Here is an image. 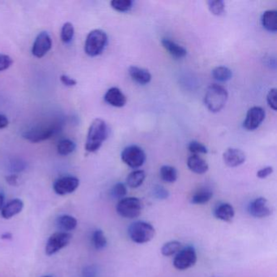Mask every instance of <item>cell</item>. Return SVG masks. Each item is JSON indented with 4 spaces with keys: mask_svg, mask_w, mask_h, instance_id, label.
<instances>
[{
    "mask_svg": "<svg viewBox=\"0 0 277 277\" xmlns=\"http://www.w3.org/2000/svg\"><path fill=\"white\" fill-rule=\"evenodd\" d=\"M249 213L255 218L268 217L273 213L270 204L265 198H257L248 206Z\"/></svg>",
    "mask_w": 277,
    "mask_h": 277,
    "instance_id": "11",
    "label": "cell"
},
{
    "mask_svg": "<svg viewBox=\"0 0 277 277\" xmlns=\"http://www.w3.org/2000/svg\"><path fill=\"white\" fill-rule=\"evenodd\" d=\"M56 224L61 231L69 233L77 228L78 220L72 215H63L58 217Z\"/></svg>",
    "mask_w": 277,
    "mask_h": 277,
    "instance_id": "22",
    "label": "cell"
},
{
    "mask_svg": "<svg viewBox=\"0 0 277 277\" xmlns=\"http://www.w3.org/2000/svg\"><path fill=\"white\" fill-rule=\"evenodd\" d=\"M72 238L73 236L69 233L57 232L53 234L46 242L45 248L46 255L50 256L62 250L63 248L66 247L71 241Z\"/></svg>",
    "mask_w": 277,
    "mask_h": 277,
    "instance_id": "8",
    "label": "cell"
},
{
    "mask_svg": "<svg viewBox=\"0 0 277 277\" xmlns=\"http://www.w3.org/2000/svg\"><path fill=\"white\" fill-rule=\"evenodd\" d=\"M265 111L261 107H253L250 108L243 124L244 128L250 131L259 128L265 119Z\"/></svg>",
    "mask_w": 277,
    "mask_h": 277,
    "instance_id": "12",
    "label": "cell"
},
{
    "mask_svg": "<svg viewBox=\"0 0 277 277\" xmlns=\"http://www.w3.org/2000/svg\"><path fill=\"white\" fill-rule=\"evenodd\" d=\"M188 149L193 155H198V154H206L208 151L204 145L197 141H193L190 142L189 144Z\"/></svg>",
    "mask_w": 277,
    "mask_h": 277,
    "instance_id": "34",
    "label": "cell"
},
{
    "mask_svg": "<svg viewBox=\"0 0 277 277\" xmlns=\"http://www.w3.org/2000/svg\"><path fill=\"white\" fill-rule=\"evenodd\" d=\"M153 194L154 196L157 199L164 200L167 199V198L169 197V192L164 187L162 186H158V185L155 186Z\"/></svg>",
    "mask_w": 277,
    "mask_h": 277,
    "instance_id": "35",
    "label": "cell"
},
{
    "mask_svg": "<svg viewBox=\"0 0 277 277\" xmlns=\"http://www.w3.org/2000/svg\"><path fill=\"white\" fill-rule=\"evenodd\" d=\"M146 178V173L143 170H135L127 176L126 184L130 188H138L142 186Z\"/></svg>",
    "mask_w": 277,
    "mask_h": 277,
    "instance_id": "23",
    "label": "cell"
},
{
    "mask_svg": "<svg viewBox=\"0 0 277 277\" xmlns=\"http://www.w3.org/2000/svg\"><path fill=\"white\" fill-rule=\"evenodd\" d=\"M8 125V119L4 115L0 114V129L4 128Z\"/></svg>",
    "mask_w": 277,
    "mask_h": 277,
    "instance_id": "42",
    "label": "cell"
},
{
    "mask_svg": "<svg viewBox=\"0 0 277 277\" xmlns=\"http://www.w3.org/2000/svg\"><path fill=\"white\" fill-rule=\"evenodd\" d=\"M128 233L133 242L144 244L149 242L155 237L156 229L150 223L136 221L129 226Z\"/></svg>",
    "mask_w": 277,
    "mask_h": 277,
    "instance_id": "3",
    "label": "cell"
},
{
    "mask_svg": "<svg viewBox=\"0 0 277 277\" xmlns=\"http://www.w3.org/2000/svg\"><path fill=\"white\" fill-rule=\"evenodd\" d=\"M223 159L225 164L229 167H238L245 162V155L240 150L237 148H229L223 155Z\"/></svg>",
    "mask_w": 277,
    "mask_h": 277,
    "instance_id": "14",
    "label": "cell"
},
{
    "mask_svg": "<svg viewBox=\"0 0 277 277\" xmlns=\"http://www.w3.org/2000/svg\"><path fill=\"white\" fill-rule=\"evenodd\" d=\"M277 89H275V88L271 89L268 92V96H267L268 105L274 111L277 110Z\"/></svg>",
    "mask_w": 277,
    "mask_h": 277,
    "instance_id": "36",
    "label": "cell"
},
{
    "mask_svg": "<svg viewBox=\"0 0 277 277\" xmlns=\"http://www.w3.org/2000/svg\"><path fill=\"white\" fill-rule=\"evenodd\" d=\"M92 241H93L94 248L98 250H103L108 244V240L106 238L105 235L100 229H98L94 232L93 236H92Z\"/></svg>",
    "mask_w": 277,
    "mask_h": 277,
    "instance_id": "29",
    "label": "cell"
},
{
    "mask_svg": "<svg viewBox=\"0 0 277 277\" xmlns=\"http://www.w3.org/2000/svg\"><path fill=\"white\" fill-rule=\"evenodd\" d=\"M142 202L134 197L124 198L117 205V213L126 219H135L142 213Z\"/></svg>",
    "mask_w": 277,
    "mask_h": 277,
    "instance_id": "5",
    "label": "cell"
},
{
    "mask_svg": "<svg viewBox=\"0 0 277 277\" xmlns=\"http://www.w3.org/2000/svg\"><path fill=\"white\" fill-rule=\"evenodd\" d=\"M128 74L132 79L140 85H147L151 80V74L149 71L137 66H131L128 69Z\"/></svg>",
    "mask_w": 277,
    "mask_h": 277,
    "instance_id": "19",
    "label": "cell"
},
{
    "mask_svg": "<svg viewBox=\"0 0 277 277\" xmlns=\"http://www.w3.org/2000/svg\"><path fill=\"white\" fill-rule=\"evenodd\" d=\"M61 40L64 43H69L71 42L72 40L74 39V27L73 24L70 22H66L63 25L62 30H61Z\"/></svg>",
    "mask_w": 277,
    "mask_h": 277,
    "instance_id": "32",
    "label": "cell"
},
{
    "mask_svg": "<svg viewBox=\"0 0 277 277\" xmlns=\"http://www.w3.org/2000/svg\"><path fill=\"white\" fill-rule=\"evenodd\" d=\"M57 128L56 126H50L47 128L43 127V128H34L25 132L23 133V138L33 143L43 142L45 140L51 138L57 131Z\"/></svg>",
    "mask_w": 277,
    "mask_h": 277,
    "instance_id": "10",
    "label": "cell"
},
{
    "mask_svg": "<svg viewBox=\"0 0 277 277\" xmlns=\"http://www.w3.org/2000/svg\"><path fill=\"white\" fill-rule=\"evenodd\" d=\"M160 177L163 181L167 183H173L177 180L178 175L174 167L169 165H164L160 168Z\"/></svg>",
    "mask_w": 277,
    "mask_h": 277,
    "instance_id": "25",
    "label": "cell"
},
{
    "mask_svg": "<svg viewBox=\"0 0 277 277\" xmlns=\"http://www.w3.org/2000/svg\"><path fill=\"white\" fill-rule=\"evenodd\" d=\"M133 1L131 0H113L111 6L117 12H128L133 7Z\"/></svg>",
    "mask_w": 277,
    "mask_h": 277,
    "instance_id": "31",
    "label": "cell"
},
{
    "mask_svg": "<svg viewBox=\"0 0 277 277\" xmlns=\"http://www.w3.org/2000/svg\"><path fill=\"white\" fill-rule=\"evenodd\" d=\"M161 42H162L163 47L173 57L181 59V58L185 57L187 54V50L184 48L183 46H180L179 44L176 43L175 41H172L170 39H163Z\"/></svg>",
    "mask_w": 277,
    "mask_h": 277,
    "instance_id": "20",
    "label": "cell"
},
{
    "mask_svg": "<svg viewBox=\"0 0 277 277\" xmlns=\"http://www.w3.org/2000/svg\"><path fill=\"white\" fill-rule=\"evenodd\" d=\"M82 277H99V269L95 265L87 266L83 269Z\"/></svg>",
    "mask_w": 277,
    "mask_h": 277,
    "instance_id": "38",
    "label": "cell"
},
{
    "mask_svg": "<svg viewBox=\"0 0 277 277\" xmlns=\"http://www.w3.org/2000/svg\"><path fill=\"white\" fill-rule=\"evenodd\" d=\"M52 46V41L48 33L41 32L35 39L32 47V54L35 57L41 58L48 52Z\"/></svg>",
    "mask_w": 277,
    "mask_h": 277,
    "instance_id": "13",
    "label": "cell"
},
{
    "mask_svg": "<svg viewBox=\"0 0 277 277\" xmlns=\"http://www.w3.org/2000/svg\"><path fill=\"white\" fill-rule=\"evenodd\" d=\"M181 250V244L178 240H170L165 243L161 248V253L163 256L169 257L176 255Z\"/></svg>",
    "mask_w": 277,
    "mask_h": 277,
    "instance_id": "26",
    "label": "cell"
},
{
    "mask_svg": "<svg viewBox=\"0 0 277 277\" xmlns=\"http://www.w3.org/2000/svg\"><path fill=\"white\" fill-rule=\"evenodd\" d=\"M1 238H2V240H11V239H12V234H10V233H5V234L1 235Z\"/></svg>",
    "mask_w": 277,
    "mask_h": 277,
    "instance_id": "44",
    "label": "cell"
},
{
    "mask_svg": "<svg viewBox=\"0 0 277 277\" xmlns=\"http://www.w3.org/2000/svg\"><path fill=\"white\" fill-rule=\"evenodd\" d=\"M187 165L190 171L196 174H204L209 169V166L203 158L198 155H192L187 160Z\"/></svg>",
    "mask_w": 277,
    "mask_h": 277,
    "instance_id": "18",
    "label": "cell"
},
{
    "mask_svg": "<svg viewBox=\"0 0 277 277\" xmlns=\"http://www.w3.org/2000/svg\"><path fill=\"white\" fill-rule=\"evenodd\" d=\"M213 196V192L210 189L203 188L198 190L191 198V203L201 205L208 202Z\"/></svg>",
    "mask_w": 277,
    "mask_h": 277,
    "instance_id": "24",
    "label": "cell"
},
{
    "mask_svg": "<svg viewBox=\"0 0 277 277\" xmlns=\"http://www.w3.org/2000/svg\"><path fill=\"white\" fill-rule=\"evenodd\" d=\"M4 206V196L2 194H0V210H2Z\"/></svg>",
    "mask_w": 277,
    "mask_h": 277,
    "instance_id": "45",
    "label": "cell"
},
{
    "mask_svg": "<svg viewBox=\"0 0 277 277\" xmlns=\"http://www.w3.org/2000/svg\"><path fill=\"white\" fill-rule=\"evenodd\" d=\"M229 94L222 85L212 84L206 89L204 97V103L211 113H219L225 108Z\"/></svg>",
    "mask_w": 277,
    "mask_h": 277,
    "instance_id": "2",
    "label": "cell"
},
{
    "mask_svg": "<svg viewBox=\"0 0 277 277\" xmlns=\"http://www.w3.org/2000/svg\"><path fill=\"white\" fill-rule=\"evenodd\" d=\"M212 77L214 79L221 82L230 80L233 76L231 70L225 66L216 67L212 70Z\"/></svg>",
    "mask_w": 277,
    "mask_h": 277,
    "instance_id": "27",
    "label": "cell"
},
{
    "mask_svg": "<svg viewBox=\"0 0 277 277\" xmlns=\"http://www.w3.org/2000/svg\"><path fill=\"white\" fill-rule=\"evenodd\" d=\"M104 100L106 101V103L116 108H122L127 103L125 95L117 87L110 88L108 89L104 95Z\"/></svg>",
    "mask_w": 277,
    "mask_h": 277,
    "instance_id": "15",
    "label": "cell"
},
{
    "mask_svg": "<svg viewBox=\"0 0 277 277\" xmlns=\"http://www.w3.org/2000/svg\"><path fill=\"white\" fill-rule=\"evenodd\" d=\"M262 25L269 32L277 31V12L276 10H268L262 15Z\"/></svg>",
    "mask_w": 277,
    "mask_h": 277,
    "instance_id": "21",
    "label": "cell"
},
{
    "mask_svg": "<svg viewBox=\"0 0 277 277\" xmlns=\"http://www.w3.org/2000/svg\"><path fill=\"white\" fill-rule=\"evenodd\" d=\"M79 185L80 181L75 176H64L55 181L53 185V189L57 195H67L77 190Z\"/></svg>",
    "mask_w": 277,
    "mask_h": 277,
    "instance_id": "9",
    "label": "cell"
},
{
    "mask_svg": "<svg viewBox=\"0 0 277 277\" xmlns=\"http://www.w3.org/2000/svg\"><path fill=\"white\" fill-rule=\"evenodd\" d=\"M112 196L116 198L122 199L124 198V196L127 195V187L123 183H117L113 186L112 189Z\"/></svg>",
    "mask_w": 277,
    "mask_h": 277,
    "instance_id": "33",
    "label": "cell"
},
{
    "mask_svg": "<svg viewBox=\"0 0 277 277\" xmlns=\"http://www.w3.org/2000/svg\"><path fill=\"white\" fill-rule=\"evenodd\" d=\"M198 256L196 250L192 246L181 248V250L175 255L173 266L177 270L185 271L192 268L197 263Z\"/></svg>",
    "mask_w": 277,
    "mask_h": 277,
    "instance_id": "7",
    "label": "cell"
},
{
    "mask_svg": "<svg viewBox=\"0 0 277 277\" xmlns=\"http://www.w3.org/2000/svg\"><path fill=\"white\" fill-rule=\"evenodd\" d=\"M6 181L10 186H16L18 185V176L15 174L6 176Z\"/></svg>",
    "mask_w": 277,
    "mask_h": 277,
    "instance_id": "41",
    "label": "cell"
},
{
    "mask_svg": "<svg viewBox=\"0 0 277 277\" xmlns=\"http://www.w3.org/2000/svg\"><path fill=\"white\" fill-rule=\"evenodd\" d=\"M60 80H61V82H62L64 85L69 86V87L75 86V85H77V83H78L75 79L70 78V77L67 75L61 76V77H60Z\"/></svg>",
    "mask_w": 277,
    "mask_h": 277,
    "instance_id": "40",
    "label": "cell"
},
{
    "mask_svg": "<svg viewBox=\"0 0 277 277\" xmlns=\"http://www.w3.org/2000/svg\"><path fill=\"white\" fill-rule=\"evenodd\" d=\"M50 277V276H46V277Z\"/></svg>",
    "mask_w": 277,
    "mask_h": 277,
    "instance_id": "46",
    "label": "cell"
},
{
    "mask_svg": "<svg viewBox=\"0 0 277 277\" xmlns=\"http://www.w3.org/2000/svg\"><path fill=\"white\" fill-rule=\"evenodd\" d=\"M108 135V125L102 119H95L89 126L87 138L85 142V151L89 153L96 152L107 139Z\"/></svg>",
    "mask_w": 277,
    "mask_h": 277,
    "instance_id": "1",
    "label": "cell"
},
{
    "mask_svg": "<svg viewBox=\"0 0 277 277\" xmlns=\"http://www.w3.org/2000/svg\"><path fill=\"white\" fill-rule=\"evenodd\" d=\"M273 172V167H266L258 171V172H257V176L260 179H265L270 176Z\"/></svg>",
    "mask_w": 277,
    "mask_h": 277,
    "instance_id": "39",
    "label": "cell"
},
{
    "mask_svg": "<svg viewBox=\"0 0 277 277\" xmlns=\"http://www.w3.org/2000/svg\"><path fill=\"white\" fill-rule=\"evenodd\" d=\"M25 167V163L17 162V163H14L13 166H12V170L15 172H21V171H23Z\"/></svg>",
    "mask_w": 277,
    "mask_h": 277,
    "instance_id": "43",
    "label": "cell"
},
{
    "mask_svg": "<svg viewBox=\"0 0 277 277\" xmlns=\"http://www.w3.org/2000/svg\"><path fill=\"white\" fill-rule=\"evenodd\" d=\"M76 147L77 146L75 142H73L72 140L63 139L58 144V153L60 154V156H69L75 151Z\"/></svg>",
    "mask_w": 277,
    "mask_h": 277,
    "instance_id": "28",
    "label": "cell"
},
{
    "mask_svg": "<svg viewBox=\"0 0 277 277\" xmlns=\"http://www.w3.org/2000/svg\"><path fill=\"white\" fill-rule=\"evenodd\" d=\"M23 208V201L18 199V198H16V199L10 201L9 202H7L6 205L3 206L2 210H1V215L4 219L8 220V219H11L15 215L21 213Z\"/></svg>",
    "mask_w": 277,
    "mask_h": 277,
    "instance_id": "16",
    "label": "cell"
},
{
    "mask_svg": "<svg viewBox=\"0 0 277 277\" xmlns=\"http://www.w3.org/2000/svg\"><path fill=\"white\" fill-rule=\"evenodd\" d=\"M121 159L126 165L132 168H138L144 164L146 154L144 151L135 145L127 147L121 153Z\"/></svg>",
    "mask_w": 277,
    "mask_h": 277,
    "instance_id": "6",
    "label": "cell"
},
{
    "mask_svg": "<svg viewBox=\"0 0 277 277\" xmlns=\"http://www.w3.org/2000/svg\"><path fill=\"white\" fill-rule=\"evenodd\" d=\"M108 43V35L101 30H92L87 35L85 43V52L94 57L100 55Z\"/></svg>",
    "mask_w": 277,
    "mask_h": 277,
    "instance_id": "4",
    "label": "cell"
},
{
    "mask_svg": "<svg viewBox=\"0 0 277 277\" xmlns=\"http://www.w3.org/2000/svg\"><path fill=\"white\" fill-rule=\"evenodd\" d=\"M214 215L218 220H222L225 222H231L235 215V211L231 204L225 202L218 205L215 207Z\"/></svg>",
    "mask_w": 277,
    "mask_h": 277,
    "instance_id": "17",
    "label": "cell"
},
{
    "mask_svg": "<svg viewBox=\"0 0 277 277\" xmlns=\"http://www.w3.org/2000/svg\"><path fill=\"white\" fill-rule=\"evenodd\" d=\"M208 8L215 16H222L225 13V5L222 0H210L207 1Z\"/></svg>",
    "mask_w": 277,
    "mask_h": 277,
    "instance_id": "30",
    "label": "cell"
},
{
    "mask_svg": "<svg viewBox=\"0 0 277 277\" xmlns=\"http://www.w3.org/2000/svg\"><path fill=\"white\" fill-rule=\"evenodd\" d=\"M13 60L9 55L0 54V72L4 71L12 66Z\"/></svg>",
    "mask_w": 277,
    "mask_h": 277,
    "instance_id": "37",
    "label": "cell"
}]
</instances>
